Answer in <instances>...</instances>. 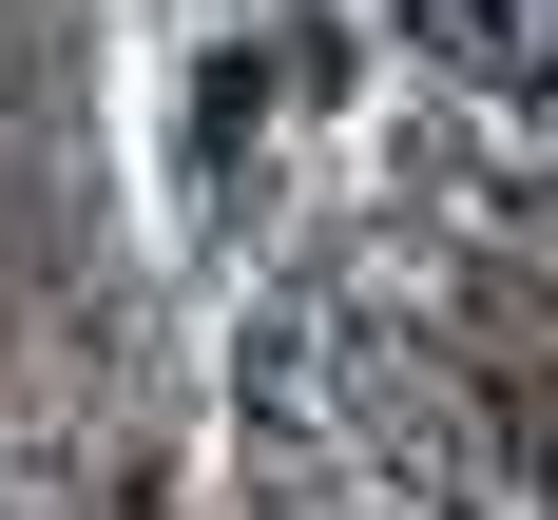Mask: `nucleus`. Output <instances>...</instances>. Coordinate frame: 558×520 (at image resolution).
Here are the masks:
<instances>
[{
    "instance_id": "nucleus-1",
    "label": "nucleus",
    "mask_w": 558,
    "mask_h": 520,
    "mask_svg": "<svg viewBox=\"0 0 558 520\" xmlns=\"http://www.w3.org/2000/svg\"><path fill=\"white\" fill-rule=\"evenodd\" d=\"M404 58H424V77H462V97H539L558 0H404Z\"/></svg>"
}]
</instances>
